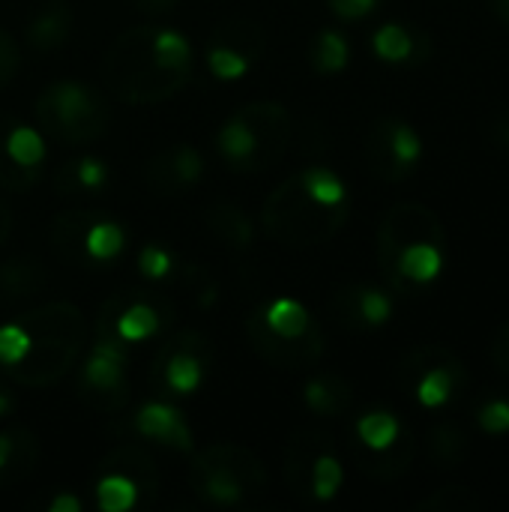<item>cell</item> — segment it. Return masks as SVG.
<instances>
[{
  "label": "cell",
  "instance_id": "obj_1",
  "mask_svg": "<svg viewBox=\"0 0 509 512\" xmlns=\"http://www.w3.org/2000/svg\"><path fill=\"white\" fill-rule=\"evenodd\" d=\"M378 267L399 297H420L447 267V231L441 216L420 204H393L375 237Z\"/></svg>",
  "mask_w": 509,
  "mask_h": 512
},
{
  "label": "cell",
  "instance_id": "obj_2",
  "mask_svg": "<svg viewBox=\"0 0 509 512\" xmlns=\"http://www.w3.org/2000/svg\"><path fill=\"white\" fill-rule=\"evenodd\" d=\"M18 321L27 330L30 345L18 363L3 366L6 378L30 390H45L60 378H66L69 369L78 363L87 339L81 309L72 306L69 300H51L45 306L30 309Z\"/></svg>",
  "mask_w": 509,
  "mask_h": 512
},
{
  "label": "cell",
  "instance_id": "obj_3",
  "mask_svg": "<svg viewBox=\"0 0 509 512\" xmlns=\"http://www.w3.org/2000/svg\"><path fill=\"white\" fill-rule=\"evenodd\" d=\"M348 213H351V201L327 204L309 189L303 174H297L270 192L261 210V225L282 246L312 249L333 240L348 222Z\"/></svg>",
  "mask_w": 509,
  "mask_h": 512
},
{
  "label": "cell",
  "instance_id": "obj_4",
  "mask_svg": "<svg viewBox=\"0 0 509 512\" xmlns=\"http://www.w3.org/2000/svg\"><path fill=\"white\" fill-rule=\"evenodd\" d=\"M150 33V27L126 30L102 63L105 84L129 105H159L192 81V69H165L153 60Z\"/></svg>",
  "mask_w": 509,
  "mask_h": 512
},
{
  "label": "cell",
  "instance_id": "obj_5",
  "mask_svg": "<svg viewBox=\"0 0 509 512\" xmlns=\"http://www.w3.org/2000/svg\"><path fill=\"white\" fill-rule=\"evenodd\" d=\"M189 480L204 501L216 507H237L249 495L267 489V468L240 444H210L195 453Z\"/></svg>",
  "mask_w": 509,
  "mask_h": 512
},
{
  "label": "cell",
  "instance_id": "obj_6",
  "mask_svg": "<svg viewBox=\"0 0 509 512\" xmlns=\"http://www.w3.org/2000/svg\"><path fill=\"white\" fill-rule=\"evenodd\" d=\"M36 120L63 144H90L108 132V105L96 87L63 78L36 99Z\"/></svg>",
  "mask_w": 509,
  "mask_h": 512
},
{
  "label": "cell",
  "instance_id": "obj_7",
  "mask_svg": "<svg viewBox=\"0 0 509 512\" xmlns=\"http://www.w3.org/2000/svg\"><path fill=\"white\" fill-rule=\"evenodd\" d=\"M399 381L414 393V399L423 408H444L450 405L465 387H468V372L465 363L444 345H423L414 348L402 366H399Z\"/></svg>",
  "mask_w": 509,
  "mask_h": 512
},
{
  "label": "cell",
  "instance_id": "obj_8",
  "mask_svg": "<svg viewBox=\"0 0 509 512\" xmlns=\"http://www.w3.org/2000/svg\"><path fill=\"white\" fill-rule=\"evenodd\" d=\"M126 342L114 333H99L93 351L78 375V399L99 414H117L129 402L126 381Z\"/></svg>",
  "mask_w": 509,
  "mask_h": 512
},
{
  "label": "cell",
  "instance_id": "obj_9",
  "mask_svg": "<svg viewBox=\"0 0 509 512\" xmlns=\"http://www.w3.org/2000/svg\"><path fill=\"white\" fill-rule=\"evenodd\" d=\"M210 363H213V348L201 333H195V330L174 333L153 360L150 381H153L156 396L159 399L192 396L201 387Z\"/></svg>",
  "mask_w": 509,
  "mask_h": 512
},
{
  "label": "cell",
  "instance_id": "obj_10",
  "mask_svg": "<svg viewBox=\"0 0 509 512\" xmlns=\"http://www.w3.org/2000/svg\"><path fill=\"white\" fill-rule=\"evenodd\" d=\"M366 162L375 171V177L387 183H402L408 180L420 159H423V138L420 132L399 117H378L366 129Z\"/></svg>",
  "mask_w": 509,
  "mask_h": 512
},
{
  "label": "cell",
  "instance_id": "obj_11",
  "mask_svg": "<svg viewBox=\"0 0 509 512\" xmlns=\"http://www.w3.org/2000/svg\"><path fill=\"white\" fill-rule=\"evenodd\" d=\"M246 339L249 345L276 369H309L315 366L324 351H327V339H324V330L315 324L309 333L297 336V339H285V336H276L264 318H261V309H255L249 318H246Z\"/></svg>",
  "mask_w": 509,
  "mask_h": 512
},
{
  "label": "cell",
  "instance_id": "obj_12",
  "mask_svg": "<svg viewBox=\"0 0 509 512\" xmlns=\"http://www.w3.org/2000/svg\"><path fill=\"white\" fill-rule=\"evenodd\" d=\"M201 174H204V159L192 144H174L168 150H159L144 165V180L159 195H177L195 186Z\"/></svg>",
  "mask_w": 509,
  "mask_h": 512
},
{
  "label": "cell",
  "instance_id": "obj_13",
  "mask_svg": "<svg viewBox=\"0 0 509 512\" xmlns=\"http://www.w3.org/2000/svg\"><path fill=\"white\" fill-rule=\"evenodd\" d=\"M333 315L354 333L378 330L393 318V300L387 291L372 285H345L333 297Z\"/></svg>",
  "mask_w": 509,
  "mask_h": 512
},
{
  "label": "cell",
  "instance_id": "obj_14",
  "mask_svg": "<svg viewBox=\"0 0 509 512\" xmlns=\"http://www.w3.org/2000/svg\"><path fill=\"white\" fill-rule=\"evenodd\" d=\"M258 135V150H261V168L279 162L285 150L291 147L294 138V123L291 111L279 102H249L237 111Z\"/></svg>",
  "mask_w": 509,
  "mask_h": 512
},
{
  "label": "cell",
  "instance_id": "obj_15",
  "mask_svg": "<svg viewBox=\"0 0 509 512\" xmlns=\"http://www.w3.org/2000/svg\"><path fill=\"white\" fill-rule=\"evenodd\" d=\"M135 432L141 438H150L162 447H174L180 453H192L195 450V441H192V432L183 420V414L165 402V399H153L147 402L138 414H135Z\"/></svg>",
  "mask_w": 509,
  "mask_h": 512
},
{
  "label": "cell",
  "instance_id": "obj_16",
  "mask_svg": "<svg viewBox=\"0 0 509 512\" xmlns=\"http://www.w3.org/2000/svg\"><path fill=\"white\" fill-rule=\"evenodd\" d=\"M372 48L384 63H423L432 54V42L426 30L408 27V24H384L372 36Z\"/></svg>",
  "mask_w": 509,
  "mask_h": 512
},
{
  "label": "cell",
  "instance_id": "obj_17",
  "mask_svg": "<svg viewBox=\"0 0 509 512\" xmlns=\"http://www.w3.org/2000/svg\"><path fill=\"white\" fill-rule=\"evenodd\" d=\"M99 471H117V474H126L138 492H141V501H153L156 492H159V474H156V465L150 459V453L141 447V444H123L117 450H111L102 462H99Z\"/></svg>",
  "mask_w": 509,
  "mask_h": 512
},
{
  "label": "cell",
  "instance_id": "obj_18",
  "mask_svg": "<svg viewBox=\"0 0 509 512\" xmlns=\"http://www.w3.org/2000/svg\"><path fill=\"white\" fill-rule=\"evenodd\" d=\"M216 147L222 153V159L237 168V171H261V150H258V135L255 129L240 117L234 114L231 120L222 123L219 135H216Z\"/></svg>",
  "mask_w": 509,
  "mask_h": 512
},
{
  "label": "cell",
  "instance_id": "obj_19",
  "mask_svg": "<svg viewBox=\"0 0 509 512\" xmlns=\"http://www.w3.org/2000/svg\"><path fill=\"white\" fill-rule=\"evenodd\" d=\"M72 30V9L66 0H48L27 24V45L39 54L60 48Z\"/></svg>",
  "mask_w": 509,
  "mask_h": 512
},
{
  "label": "cell",
  "instance_id": "obj_20",
  "mask_svg": "<svg viewBox=\"0 0 509 512\" xmlns=\"http://www.w3.org/2000/svg\"><path fill=\"white\" fill-rule=\"evenodd\" d=\"M207 228L234 252H246L252 249L255 240V225L249 219V213L234 204V201H219L207 210Z\"/></svg>",
  "mask_w": 509,
  "mask_h": 512
},
{
  "label": "cell",
  "instance_id": "obj_21",
  "mask_svg": "<svg viewBox=\"0 0 509 512\" xmlns=\"http://www.w3.org/2000/svg\"><path fill=\"white\" fill-rule=\"evenodd\" d=\"M357 435V453H387L396 444H402L411 432L399 423L390 411H369L354 426Z\"/></svg>",
  "mask_w": 509,
  "mask_h": 512
},
{
  "label": "cell",
  "instance_id": "obj_22",
  "mask_svg": "<svg viewBox=\"0 0 509 512\" xmlns=\"http://www.w3.org/2000/svg\"><path fill=\"white\" fill-rule=\"evenodd\" d=\"M303 399L321 417H342L354 405V387L342 375H315L306 381Z\"/></svg>",
  "mask_w": 509,
  "mask_h": 512
},
{
  "label": "cell",
  "instance_id": "obj_23",
  "mask_svg": "<svg viewBox=\"0 0 509 512\" xmlns=\"http://www.w3.org/2000/svg\"><path fill=\"white\" fill-rule=\"evenodd\" d=\"M108 180V168L102 159L96 156H78L63 162L54 171V186L60 195H84V192H96L102 189Z\"/></svg>",
  "mask_w": 509,
  "mask_h": 512
},
{
  "label": "cell",
  "instance_id": "obj_24",
  "mask_svg": "<svg viewBox=\"0 0 509 512\" xmlns=\"http://www.w3.org/2000/svg\"><path fill=\"white\" fill-rule=\"evenodd\" d=\"M45 288V267L36 258H12L0 267V294L9 303L36 297Z\"/></svg>",
  "mask_w": 509,
  "mask_h": 512
},
{
  "label": "cell",
  "instance_id": "obj_25",
  "mask_svg": "<svg viewBox=\"0 0 509 512\" xmlns=\"http://www.w3.org/2000/svg\"><path fill=\"white\" fill-rule=\"evenodd\" d=\"M39 456V444L30 432L15 429V432H0V480L12 483L24 474L33 471Z\"/></svg>",
  "mask_w": 509,
  "mask_h": 512
},
{
  "label": "cell",
  "instance_id": "obj_26",
  "mask_svg": "<svg viewBox=\"0 0 509 512\" xmlns=\"http://www.w3.org/2000/svg\"><path fill=\"white\" fill-rule=\"evenodd\" d=\"M342 480H345L342 462L333 453L330 441L324 438V444L315 450L312 468H309V501H318V504L333 501L339 495V489H342Z\"/></svg>",
  "mask_w": 509,
  "mask_h": 512
},
{
  "label": "cell",
  "instance_id": "obj_27",
  "mask_svg": "<svg viewBox=\"0 0 509 512\" xmlns=\"http://www.w3.org/2000/svg\"><path fill=\"white\" fill-rule=\"evenodd\" d=\"M414 456H417V441H414V435H408L402 444H396L387 453H357V465L366 477L390 483L411 468Z\"/></svg>",
  "mask_w": 509,
  "mask_h": 512
},
{
  "label": "cell",
  "instance_id": "obj_28",
  "mask_svg": "<svg viewBox=\"0 0 509 512\" xmlns=\"http://www.w3.org/2000/svg\"><path fill=\"white\" fill-rule=\"evenodd\" d=\"M261 318L276 336H285V339H297V336H303V333H309L315 327L309 309L300 300H291V297H276L267 306H261Z\"/></svg>",
  "mask_w": 509,
  "mask_h": 512
},
{
  "label": "cell",
  "instance_id": "obj_29",
  "mask_svg": "<svg viewBox=\"0 0 509 512\" xmlns=\"http://www.w3.org/2000/svg\"><path fill=\"white\" fill-rule=\"evenodd\" d=\"M3 144H6V153L15 165L21 168H42L45 162V138L30 129L27 123L9 117L6 123V132H3Z\"/></svg>",
  "mask_w": 509,
  "mask_h": 512
},
{
  "label": "cell",
  "instance_id": "obj_30",
  "mask_svg": "<svg viewBox=\"0 0 509 512\" xmlns=\"http://www.w3.org/2000/svg\"><path fill=\"white\" fill-rule=\"evenodd\" d=\"M99 219V213L93 210H66L54 219L51 225V243L54 249L63 255V258H75V255H84L81 246H84V234L87 228Z\"/></svg>",
  "mask_w": 509,
  "mask_h": 512
},
{
  "label": "cell",
  "instance_id": "obj_31",
  "mask_svg": "<svg viewBox=\"0 0 509 512\" xmlns=\"http://www.w3.org/2000/svg\"><path fill=\"white\" fill-rule=\"evenodd\" d=\"M213 42H222V45H231L237 48L240 54H246L249 60H258L264 54V45H267V33L255 24V21H246V18H231V21H222L213 33Z\"/></svg>",
  "mask_w": 509,
  "mask_h": 512
},
{
  "label": "cell",
  "instance_id": "obj_32",
  "mask_svg": "<svg viewBox=\"0 0 509 512\" xmlns=\"http://www.w3.org/2000/svg\"><path fill=\"white\" fill-rule=\"evenodd\" d=\"M99 483H96V504L102 512H126L132 510L141 501L138 486L117 471H99Z\"/></svg>",
  "mask_w": 509,
  "mask_h": 512
},
{
  "label": "cell",
  "instance_id": "obj_33",
  "mask_svg": "<svg viewBox=\"0 0 509 512\" xmlns=\"http://www.w3.org/2000/svg\"><path fill=\"white\" fill-rule=\"evenodd\" d=\"M150 54L165 69H192V45L180 30L162 27L150 33Z\"/></svg>",
  "mask_w": 509,
  "mask_h": 512
},
{
  "label": "cell",
  "instance_id": "obj_34",
  "mask_svg": "<svg viewBox=\"0 0 509 512\" xmlns=\"http://www.w3.org/2000/svg\"><path fill=\"white\" fill-rule=\"evenodd\" d=\"M312 66L321 72V75H333V72H342L351 60V45L348 39L339 33V30H321L315 39H312Z\"/></svg>",
  "mask_w": 509,
  "mask_h": 512
},
{
  "label": "cell",
  "instance_id": "obj_35",
  "mask_svg": "<svg viewBox=\"0 0 509 512\" xmlns=\"http://www.w3.org/2000/svg\"><path fill=\"white\" fill-rule=\"evenodd\" d=\"M123 243H126V237H123V228L117 225V222H111V219H96L90 228H87V234H84V246H81V252H84V258H90V261H111V258H117L120 252H123Z\"/></svg>",
  "mask_w": 509,
  "mask_h": 512
},
{
  "label": "cell",
  "instance_id": "obj_36",
  "mask_svg": "<svg viewBox=\"0 0 509 512\" xmlns=\"http://www.w3.org/2000/svg\"><path fill=\"white\" fill-rule=\"evenodd\" d=\"M429 453L438 468H459L468 456V438L459 426L441 423L429 435Z\"/></svg>",
  "mask_w": 509,
  "mask_h": 512
},
{
  "label": "cell",
  "instance_id": "obj_37",
  "mask_svg": "<svg viewBox=\"0 0 509 512\" xmlns=\"http://www.w3.org/2000/svg\"><path fill=\"white\" fill-rule=\"evenodd\" d=\"M420 512H477L483 510V498L468 486H444L417 504Z\"/></svg>",
  "mask_w": 509,
  "mask_h": 512
},
{
  "label": "cell",
  "instance_id": "obj_38",
  "mask_svg": "<svg viewBox=\"0 0 509 512\" xmlns=\"http://www.w3.org/2000/svg\"><path fill=\"white\" fill-rule=\"evenodd\" d=\"M12 114L0 111V189L6 192H27L30 186L39 183L42 177V168H21L9 159L6 153V144H3V132H6V123H9Z\"/></svg>",
  "mask_w": 509,
  "mask_h": 512
},
{
  "label": "cell",
  "instance_id": "obj_39",
  "mask_svg": "<svg viewBox=\"0 0 509 512\" xmlns=\"http://www.w3.org/2000/svg\"><path fill=\"white\" fill-rule=\"evenodd\" d=\"M207 63H210V72H213L219 81H234V78L246 75L249 66H252V60H249L246 54H240L237 48L222 45V42H213V45H210Z\"/></svg>",
  "mask_w": 509,
  "mask_h": 512
},
{
  "label": "cell",
  "instance_id": "obj_40",
  "mask_svg": "<svg viewBox=\"0 0 509 512\" xmlns=\"http://www.w3.org/2000/svg\"><path fill=\"white\" fill-rule=\"evenodd\" d=\"M138 270H141V276H144V279L159 282V279L171 276V270H174V258H171V252H168V249H162V246H156V243H147V246L138 252Z\"/></svg>",
  "mask_w": 509,
  "mask_h": 512
},
{
  "label": "cell",
  "instance_id": "obj_41",
  "mask_svg": "<svg viewBox=\"0 0 509 512\" xmlns=\"http://www.w3.org/2000/svg\"><path fill=\"white\" fill-rule=\"evenodd\" d=\"M27 345H30V336H27V330L21 327V321L0 327V366L18 363V360L27 354Z\"/></svg>",
  "mask_w": 509,
  "mask_h": 512
},
{
  "label": "cell",
  "instance_id": "obj_42",
  "mask_svg": "<svg viewBox=\"0 0 509 512\" xmlns=\"http://www.w3.org/2000/svg\"><path fill=\"white\" fill-rule=\"evenodd\" d=\"M183 282H186V288L192 291V297H195L198 306L210 309V306L219 300V285L213 282V276H210L207 270H201V267H186V270H183Z\"/></svg>",
  "mask_w": 509,
  "mask_h": 512
},
{
  "label": "cell",
  "instance_id": "obj_43",
  "mask_svg": "<svg viewBox=\"0 0 509 512\" xmlns=\"http://www.w3.org/2000/svg\"><path fill=\"white\" fill-rule=\"evenodd\" d=\"M477 426L486 435H507L509 432V402L507 399H489L477 411Z\"/></svg>",
  "mask_w": 509,
  "mask_h": 512
},
{
  "label": "cell",
  "instance_id": "obj_44",
  "mask_svg": "<svg viewBox=\"0 0 509 512\" xmlns=\"http://www.w3.org/2000/svg\"><path fill=\"white\" fill-rule=\"evenodd\" d=\"M18 66H21V48L12 39V33L6 27H0V90L6 84H12Z\"/></svg>",
  "mask_w": 509,
  "mask_h": 512
},
{
  "label": "cell",
  "instance_id": "obj_45",
  "mask_svg": "<svg viewBox=\"0 0 509 512\" xmlns=\"http://www.w3.org/2000/svg\"><path fill=\"white\" fill-rule=\"evenodd\" d=\"M333 15L345 18V21H360L366 15H372L384 0H327Z\"/></svg>",
  "mask_w": 509,
  "mask_h": 512
},
{
  "label": "cell",
  "instance_id": "obj_46",
  "mask_svg": "<svg viewBox=\"0 0 509 512\" xmlns=\"http://www.w3.org/2000/svg\"><path fill=\"white\" fill-rule=\"evenodd\" d=\"M489 354H492V363H495V369L501 372V375H507L509 378V321L495 333V339H492V348H489Z\"/></svg>",
  "mask_w": 509,
  "mask_h": 512
},
{
  "label": "cell",
  "instance_id": "obj_47",
  "mask_svg": "<svg viewBox=\"0 0 509 512\" xmlns=\"http://www.w3.org/2000/svg\"><path fill=\"white\" fill-rule=\"evenodd\" d=\"M48 512H81V501L69 492H60L48 501Z\"/></svg>",
  "mask_w": 509,
  "mask_h": 512
},
{
  "label": "cell",
  "instance_id": "obj_48",
  "mask_svg": "<svg viewBox=\"0 0 509 512\" xmlns=\"http://www.w3.org/2000/svg\"><path fill=\"white\" fill-rule=\"evenodd\" d=\"M9 228H12V210L0 201V246H3L6 237H9Z\"/></svg>",
  "mask_w": 509,
  "mask_h": 512
},
{
  "label": "cell",
  "instance_id": "obj_49",
  "mask_svg": "<svg viewBox=\"0 0 509 512\" xmlns=\"http://www.w3.org/2000/svg\"><path fill=\"white\" fill-rule=\"evenodd\" d=\"M144 12H165V9H171L177 0H135Z\"/></svg>",
  "mask_w": 509,
  "mask_h": 512
},
{
  "label": "cell",
  "instance_id": "obj_50",
  "mask_svg": "<svg viewBox=\"0 0 509 512\" xmlns=\"http://www.w3.org/2000/svg\"><path fill=\"white\" fill-rule=\"evenodd\" d=\"M492 3V12H495V18L504 24L509 30V0H489Z\"/></svg>",
  "mask_w": 509,
  "mask_h": 512
},
{
  "label": "cell",
  "instance_id": "obj_51",
  "mask_svg": "<svg viewBox=\"0 0 509 512\" xmlns=\"http://www.w3.org/2000/svg\"><path fill=\"white\" fill-rule=\"evenodd\" d=\"M9 408H12V402H9V396L0 390V417H6V414H9Z\"/></svg>",
  "mask_w": 509,
  "mask_h": 512
},
{
  "label": "cell",
  "instance_id": "obj_52",
  "mask_svg": "<svg viewBox=\"0 0 509 512\" xmlns=\"http://www.w3.org/2000/svg\"><path fill=\"white\" fill-rule=\"evenodd\" d=\"M498 135L504 138V144H509V123H504V126L498 129Z\"/></svg>",
  "mask_w": 509,
  "mask_h": 512
}]
</instances>
